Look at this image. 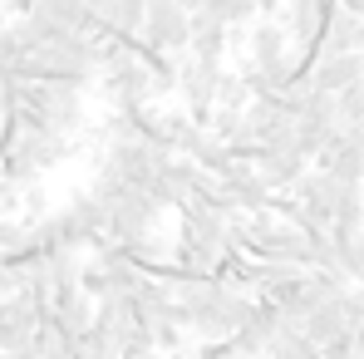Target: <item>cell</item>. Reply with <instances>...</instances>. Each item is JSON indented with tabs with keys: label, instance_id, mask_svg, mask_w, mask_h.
<instances>
[{
	"label": "cell",
	"instance_id": "obj_1",
	"mask_svg": "<svg viewBox=\"0 0 364 359\" xmlns=\"http://www.w3.org/2000/svg\"><path fill=\"white\" fill-rule=\"evenodd\" d=\"M138 45L158 55H187V10L178 0H143Z\"/></svg>",
	"mask_w": 364,
	"mask_h": 359
},
{
	"label": "cell",
	"instance_id": "obj_2",
	"mask_svg": "<svg viewBox=\"0 0 364 359\" xmlns=\"http://www.w3.org/2000/svg\"><path fill=\"white\" fill-rule=\"evenodd\" d=\"M217 84H222V64H212V60H192V55H182V60H178L182 114L197 123V128H207V119H212V104H217Z\"/></svg>",
	"mask_w": 364,
	"mask_h": 359
},
{
	"label": "cell",
	"instance_id": "obj_3",
	"mask_svg": "<svg viewBox=\"0 0 364 359\" xmlns=\"http://www.w3.org/2000/svg\"><path fill=\"white\" fill-rule=\"evenodd\" d=\"M40 320H45V315H40V305H35L30 291L0 300V355H20V350H30Z\"/></svg>",
	"mask_w": 364,
	"mask_h": 359
},
{
	"label": "cell",
	"instance_id": "obj_4",
	"mask_svg": "<svg viewBox=\"0 0 364 359\" xmlns=\"http://www.w3.org/2000/svg\"><path fill=\"white\" fill-rule=\"evenodd\" d=\"M310 168H320V173H330V178H340V182L364 187V133L360 128H340L335 143H330Z\"/></svg>",
	"mask_w": 364,
	"mask_h": 359
},
{
	"label": "cell",
	"instance_id": "obj_5",
	"mask_svg": "<svg viewBox=\"0 0 364 359\" xmlns=\"http://www.w3.org/2000/svg\"><path fill=\"white\" fill-rule=\"evenodd\" d=\"M305 168H310V158H301L296 148H256V158H251V173L271 192H291L305 178Z\"/></svg>",
	"mask_w": 364,
	"mask_h": 359
},
{
	"label": "cell",
	"instance_id": "obj_6",
	"mask_svg": "<svg viewBox=\"0 0 364 359\" xmlns=\"http://www.w3.org/2000/svg\"><path fill=\"white\" fill-rule=\"evenodd\" d=\"M360 79H364V55H320L310 64V84L320 94H345Z\"/></svg>",
	"mask_w": 364,
	"mask_h": 359
},
{
	"label": "cell",
	"instance_id": "obj_7",
	"mask_svg": "<svg viewBox=\"0 0 364 359\" xmlns=\"http://www.w3.org/2000/svg\"><path fill=\"white\" fill-rule=\"evenodd\" d=\"M286 50H291V40H286L281 20L261 15V20H251V25H246V64H251V69H266L271 60H281Z\"/></svg>",
	"mask_w": 364,
	"mask_h": 359
},
{
	"label": "cell",
	"instance_id": "obj_8",
	"mask_svg": "<svg viewBox=\"0 0 364 359\" xmlns=\"http://www.w3.org/2000/svg\"><path fill=\"white\" fill-rule=\"evenodd\" d=\"M89 15L104 35H119V40H133L138 25H143V0H89Z\"/></svg>",
	"mask_w": 364,
	"mask_h": 359
},
{
	"label": "cell",
	"instance_id": "obj_9",
	"mask_svg": "<svg viewBox=\"0 0 364 359\" xmlns=\"http://www.w3.org/2000/svg\"><path fill=\"white\" fill-rule=\"evenodd\" d=\"M301 335L320 350V345H330V340H340V335H350V325H345V315H340V296L325 300V305H315L310 315H305Z\"/></svg>",
	"mask_w": 364,
	"mask_h": 359
},
{
	"label": "cell",
	"instance_id": "obj_10",
	"mask_svg": "<svg viewBox=\"0 0 364 359\" xmlns=\"http://www.w3.org/2000/svg\"><path fill=\"white\" fill-rule=\"evenodd\" d=\"M30 355H35V359H69V355H74V335H64L60 320H55V315H45V320L35 325Z\"/></svg>",
	"mask_w": 364,
	"mask_h": 359
},
{
	"label": "cell",
	"instance_id": "obj_11",
	"mask_svg": "<svg viewBox=\"0 0 364 359\" xmlns=\"http://www.w3.org/2000/svg\"><path fill=\"white\" fill-rule=\"evenodd\" d=\"M246 104H251V89L242 84V74H237V69H222V84H217V104H212V109H237V114H242Z\"/></svg>",
	"mask_w": 364,
	"mask_h": 359
},
{
	"label": "cell",
	"instance_id": "obj_12",
	"mask_svg": "<svg viewBox=\"0 0 364 359\" xmlns=\"http://www.w3.org/2000/svg\"><path fill=\"white\" fill-rule=\"evenodd\" d=\"M360 355V345H355V335H340V340H330V345H320V359H355Z\"/></svg>",
	"mask_w": 364,
	"mask_h": 359
},
{
	"label": "cell",
	"instance_id": "obj_13",
	"mask_svg": "<svg viewBox=\"0 0 364 359\" xmlns=\"http://www.w3.org/2000/svg\"><path fill=\"white\" fill-rule=\"evenodd\" d=\"M30 5H35V0H5V10H10V15H30Z\"/></svg>",
	"mask_w": 364,
	"mask_h": 359
},
{
	"label": "cell",
	"instance_id": "obj_14",
	"mask_svg": "<svg viewBox=\"0 0 364 359\" xmlns=\"http://www.w3.org/2000/svg\"><path fill=\"white\" fill-rule=\"evenodd\" d=\"M158 359H197V355H192V345H187V350H173V355H158Z\"/></svg>",
	"mask_w": 364,
	"mask_h": 359
},
{
	"label": "cell",
	"instance_id": "obj_15",
	"mask_svg": "<svg viewBox=\"0 0 364 359\" xmlns=\"http://www.w3.org/2000/svg\"><path fill=\"white\" fill-rule=\"evenodd\" d=\"M0 359H35V355H30V350H20V355H0Z\"/></svg>",
	"mask_w": 364,
	"mask_h": 359
},
{
	"label": "cell",
	"instance_id": "obj_16",
	"mask_svg": "<svg viewBox=\"0 0 364 359\" xmlns=\"http://www.w3.org/2000/svg\"><path fill=\"white\" fill-rule=\"evenodd\" d=\"M360 355H364V350H360Z\"/></svg>",
	"mask_w": 364,
	"mask_h": 359
}]
</instances>
